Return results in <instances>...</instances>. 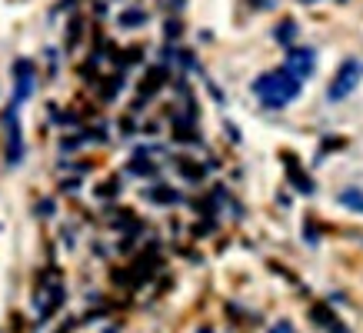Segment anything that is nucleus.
<instances>
[{
	"label": "nucleus",
	"instance_id": "14",
	"mask_svg": "<svg viewBox=\"0 0 363 333\" xmlns=\"http://www.w3.org/2000/svg\"><path fill=\"white\" fill-rule=\"evenodd\" d=\"M340 4H347V0H340Z\"/></svg>",
	"mask_w": 363,
	"mask_h": 333
},
{
	"label": "nucleus",
	"instance_id": "7",
	"mask_svg": "<svg viewBox=\"0 0 363 333\" xmlns=\"http://www.w3.org/2000/svg\"><path fill=\"white\" fill-rule=\"evenodd\" d=\"M340 203L350 207L353 213H363V190L360 187H343L340 190Z\"/></svg>",
	"mask_w": 363,
	"mask_h": 333
},
{
	"label": "nucleus",
	"instance_id": "12",
	"mask_svg": "<svg viewBox=\"0 0 363 333\" xmlns=\"http://www.w3.org/2000/svg\"><path fill=\"white\" fill-rule=\"evenodd\" d=\"M197 333H213V330H210V327H200V330Z\"/></svg>",
	"mask_w": 363,
	"mask_h": 333
},
{
	"label": "nucleus",
	"instance_id": "3",
	"mask_svg": "<svg viewBox=\"0 0 363 333\" xmlns=\"http://www.w3.org/2000/svg\"><path fill=\"white\" fill-rule=\"evenodd\" d=\"M284 70L290 74L294 80H310L313 70H317V50L313 47H290L286 50V60H284Z\"/></svg>",
	"mask_w": 363,
	"mask_h": 333
},
{
	"label": "nucleus",
	"instance_id": "13",
	"mask_svg": "<svg viewBox=\"0 0 363 333\" xmlns=\"http://www.w3.org/2000/svg\"><path fill=\"white\" fill-rule=\"evenodd\" d=\"M300 4H317V0H300Z\"/></svg>",
	"mask_w": 363,
	"mask_h": 333
},
{
	"label": "nucleus",
	"instance_id": "8",
	"mask_svg": "<svg viewBox=\"0 0 363 333\" xmlns=\"http://www.w3.org/2000/svg\"><path fill=\"white\" fill-rule=\"evenodd\" d=\"M297 30H300V27H297V21H284V23H280V27H277V30H274V37H277V40H280V44L294 47V37H297Z\"/></svg>",
	"mask_w": 363,
	"mask_h": 333
},
{
	"label": "nucleus",
	"instance_id": "9",
	"mask_svg": "<svg viewBox=\"0 0 363 333\" xmlns=\"http://www.w3.org/2000/svg\"><path fill=\"white\" fill-rule=\"evenodd\" d=\"M286 166H290V177L297 180V190H300V193H313V180H310V177H303V174H300V170H297V164L290 160V154H286Z\"/></svg>",
	"mask_w": 363,
	"mask_h": 333
},
{
	"label": "nucleus",
	"instance_id": "2",
	"mask_svg": "<svg viewBox=\"0 0 363 333\" xmlns=\"http://www.w3.org/2000/svg\"><path fill=\"white\" fill-rule=\"evenodd\" d=\"M360 80H363V60H357V57L343 60V64L337 67V74H333L330 87H327V100H330V103L347 100L353 90L360 87Z\"/></svg>",
	"mask_w": 363,
	"mask_h": 333
},
{
	"label": "nucleus",
	"instance_id": "4",
	"mask_svg": "<svg viewBox=\"0 0 363 333\" xmlns=\"http://www.w3.org/2000/svg\"><path fill=\"white\" fill-rule=\"evenodd\" d=\"M13 74H17V94H13V103L21 107V100L30 97V90H33V64L30 60H17Z\"/></svg>",
	"mask_w": 363,
	"mask_h": 333
},
{
	"label": "nucleus",
	"instance_id": "11",
	"mask_svg": "<svg viewBox=\"0 0 363 333\" xmlns=\"http://www.w3.org/2000/svg\"><path fill=\"white\" fill-rule=\"evenodd\" d=\"M270 333H297V327H294L290 320H280V323H274V330Z\"/></svg>",
	"mask_w": 363,
	"mask_h": 333
},
{
	"label": "nucleus",
	"instance_id": "1",
	"mask_svg": "<svg viewBox=\"0 0 363 333\" xmlns=\"http://www.w3.org/2000/svg\"><path fill=\"white\" fill-rule=\"evenodd\" d=\"M300 87H303V84L294 80L286 70H270V74L253 80V94H257V100L264 103L267 111H284V107H290V103L300 97Z\"/></svg>",
	"mask_w": 363,
	"mask_h": 333
},
{
	"label": "nucleus",
	"instance_id": "5",
	"mask_svg": "<svg viewBox=\"0 0 363 333\" xmlns=\"http://www.w3.org/2000/svg\"><path fill=\"white\" fill-rule=\"evenodd\" d=\"M7 137H11V164H21V154H23V144H21V123H17V103H11L7 111Z\"/></svg>",
	"mask_w": 363,
	"mask_h": 333
},
{
	"label": "nucleus",
	"instance_id": "6",
	"mask_svg": "<svg viewBox=\"0 0 363 333\" xmlns=\"http://www.w3.org/2000/svg\"><path fill=\"white\" fill-rule=\"evenodd\" d=\"M60 300H64V290H60V283L57 287H44L40 293H37V313H40V320H47L50 313L60 307Z\"/></svg>",
	"mask_w": 363,
	"mask_h": 333
},
{
	"label": "nucleus",
	"instance_id": "10",
	"mask_svg": "<svg viewBox=\"0 0 363 333\" xmlns=\"http://www.w3.org/2000/svg\"><path fill=\"white\" fill-rule=\"evenodd\" d=\"M140 23H147V13H143V11H127V13H121V27H140Z\"/></svg>",
	"mask_w": 363,
	"mask_h": 333
}]
</instances>
